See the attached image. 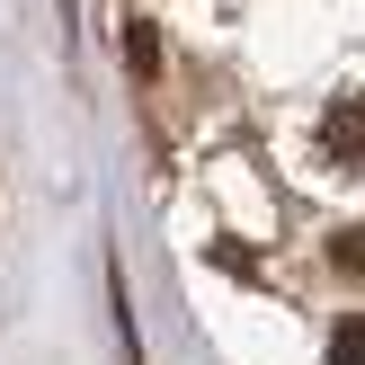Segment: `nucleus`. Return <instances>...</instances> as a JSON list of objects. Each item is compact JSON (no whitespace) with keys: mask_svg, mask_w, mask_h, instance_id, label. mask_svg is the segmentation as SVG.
Listing matches in <instances>:
<instances>
[{"mask_svg":"<svg viewBox=\"0 0 365 365\" xmlns=\"http://www.w3.org/2000/svg\"><path fill=\"white\" fill-rule=\"evenodd\" d=\"M125 63H134L143 81L160 71V36H152V18H134V27H125Z\"/></svg>","mask_w":365,"mask_h":365,"instance_id":"7ed1b4c3","label":"nucleus"},{"mask_svg":"<svg viewBox=\"0 0 365 365\" xmlns=\"http://www.w3.org/2000/svg\"><path fill=\"white\" fill-rule=\"evenodd\" d=\"M330 267H348V277H365V223H348V232L330 241Z\"/></svg>","mask_w":365,"mask_h":365,"instance_id":"39448f33","label":"nucleus"},{"mask_svg":"<svg viewBox=\"0 0 365 365\" xmlns=\"http://www.w3.org/2000/svg\"><path fill=\"white\" fill-rule=\"evenodd\" d=\"M321 143H330L339 170H365V98L356 89H339V98L321 107Z\"/></svg>","mask_w":365,"mask_h":365,"instance_id":"f257e3e1","label":"nucleus"},{"mask_svg":"<svg viewBox=\"0 0 365 365\" xmlns=\"http://www.w3.org/2000/svg\"><path fill=\"white\" fill-rule=\"evenodd\" d=\"M205 259L223 267V277H241V285H259V250H241V241H232V232H223V241L205 250Z\"/></svg>","mask_w":365,"mask_h":365,"instance_id":"20e7f679","label":"nucleus"},{"mask_svg":"<svg viewBox=\"0 0 365 365\" xmlns=\"http://www.w3.org/2000/svg\"><path fill=\"white\" fill-rule=\"evenodd\" d=\"M330 365H365V312H339L330 321Z\"/></svg>","mask_w":365,"mask_h":365,"instance_id":"f03ea898","label":"nucleus"}]
</instances>
